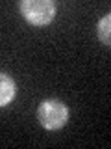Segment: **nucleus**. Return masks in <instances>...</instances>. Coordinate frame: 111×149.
Segmentation results:
<instances>
[{
    "mask_svg": "<svg viewBox=\"0 0 111 149\" xmlns=\"http://www.w3.org/2000/svg\"><path fill=\"white\" fill-rule=\"evenodd\" d=\"M37 119L48 130L61 129L69 119V108L58 99H46L37 108Z\"/></svg>",
    "mask_w": 111,
    "mask_h": 149,
    "instance_id": "1",
    "label": "nucleus"
},
{
    "mask_svg": "<svg viewBox=\"0 0 111 149\" xmlns=\"http://www.w3.org/2000/svg\"><path fill=\"white\" fill-rule=\"evenodd\" d=\"M109 30H111V15H104L98 21V39L104 43L106 47H109L111 37H109Z\"/></svg>",
    "mask_w": 111,
    "mask_h": 149,
    "instance_id": "4",
    "label": "nucleus"
},
{
    "mask_svg": "<svg viewBox=\"0 0 111 149\" xmlns=\"http://www.w3.org/2000/svg\"><path fill=\"white\" fill-rule=\"evenodd\" d=\"M21 13L34 26H45L56 17V4L52 0H22Z\"/></svg>",
    "mask_w": 111,
    "mask_h": 149,
    "instance_id": "2",
    "label": "nucleus"
},
{
    "mask_svg": "<svg viewBox=\"0 0 111 149\" xmlns=\"http://www.w3.org/2000/svg\"><path fill=\"white\" fill-rule=\"evenodd\" d=\"M17 93V86H15V80H13L9 74H4L0 73V106H6L13 101Z\"/></svg>",
    "mask_w": 111,
    "mask_h": 149,
    "instance_id": "3",
    "label": "nucleus"
}]
</instances>
